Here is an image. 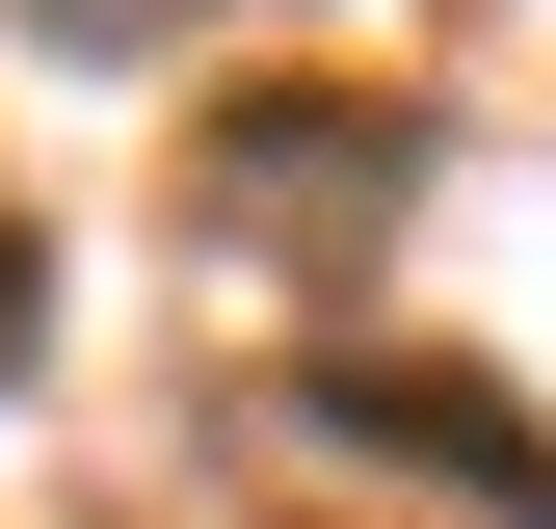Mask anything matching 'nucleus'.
<instances>
[{"mask_svg":"<svg viewBox=\"0 0 556 529\" xmlns=\"http://www.w3.org/2000/svg\"><path fill=\"white\" fill-rule=\"evenodd\" d=\"M0 27H53V53H160V27H213V0H0Z\"/></svg>","mask_w":556,"mask_h":529,"instance_id":"7ed1b4c3","label":"nucleus"},{"mask_svg":"<svg viewBox=\"0 0 556 529\" xmlns=\"http://www.w3.org/2000/svg\"><path fill=\"white\" fill-rule=\"evenodd\" d=\"M0 371H27V212H0Z\"/></svg>","mask_w":556,"mask_h":529,"instance_id":"20e7f679","label":"nucleus"},{"mask_svg":"<svg viewBox=\"0 0 556 529\" xmlns=\"http://www.w3.org/2000/svg\"><path fill=\"white\" fill-rule=\"evenodd\" d=\"M397 185H425V106H397V80H239L213 132H186V212L265 238V264H371Z\"/></svg>","mask_w":556,"mask_h":529,"instance_id":"f257e3e1","label":"nucleus"},{"mask_svg":"<svg viewBox=\"0 0 556 529\" xmlns=\"http://www.w3.org/2000/svg\"><path fill=\"white\" fill-rule=\"evenodd\" d=\"M292 424H344V450H397V477H451V503L556 529V450H530V397H504V371H318Z\"/></svg>","mask_w":556,"mask_h":529,"instance_id":"f03ea898","label":"nucleus"}]
</instances>
